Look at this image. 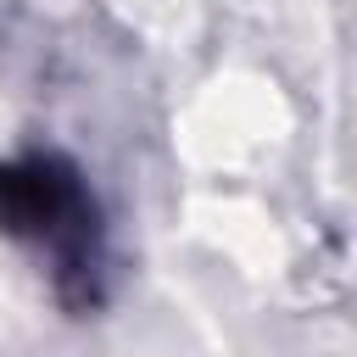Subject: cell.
Returning a JSON list of instances; mask_svg holds the SVG:
<instances>
[{
	"instance_id": "6da1fadb",
	"label": "cell",
	"mask_w": 357,
	"mask_h": 357,
	"mask_svg": "<svg viewBox=\"0 0 357 357\" xmlns=\"http://www.w3.org/2000/svg\"><path fill=\"white\" fill-rule=\"evenodd\" d=\"M0 229L45 262L61 301L73 307L100 301L106 234H100V206L73 162L50 151L0 162Z\"/></svg>"
}]
</instances>
